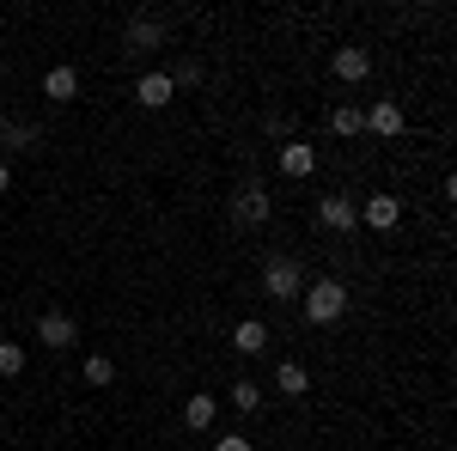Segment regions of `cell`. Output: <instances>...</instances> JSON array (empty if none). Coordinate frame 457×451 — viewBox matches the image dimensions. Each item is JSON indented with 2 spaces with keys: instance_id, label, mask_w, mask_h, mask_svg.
<instances>
[{
  "instance_id": "obj_1",
  "label": "cell",
  "mask_w": 457,
  "mask_h": 451,
  "mask_svg": "<svg viewBox=\"0 0 457 451\" xmlns=\"http://www.w3.org/2000/svg\"><path fill=\"white\" fill-rule=\"evenodd\" d=\"M299 305H305V323H317V330H329V323H342V312H348V287L336 275L312 280L305 293H299Z\"/></svg>"
},
{
  "instance_id": "obj_2",
  "label": "cell",
  "mask_w": 457,
  "mask_h": 451,
  "mask_svg": "<svg viewBox=\"0 0 457 451\" xmlns=\"http://www.w3.org/2000/svg\"><path fill=\"white\" fill-rule=\"evenodd\" d=\"M165 19H153V13H135L129 25H122V49L129 55H153V49H165Z\"/></svg>"
},
{
  "instance_id": "obj_3",
  "label": "cell",
  "mask_w": 457,
  "mask_h": 451,
  "mask_svg": "<svg viewBox=\"0 0 457 451\" xmlns=\"http://www.w3.org/2000/svg\"><path fill=\"white\" fill-rule=\"evenodd\" d=\"M262 293H269V299H299V293H305V269H299L293 256H275V263L262 269Z\"/></svg>"
},
{
  "instance_id": "obj_4",
  "label": "cell",
  "mask_w": 457,
  "mask_h": 451,
  "mask_svg": "<svg viewBox=\"0 0 457 451\" xmlns=\"http://www.w3.org/2000/svg\"><path fill=\"white\" fill-rule=\"evenodd\" d=\"M37 342L49 347V354H68V347L79 342V317L73 312H43L37 317Z\"/></svg>"
},
{
  "instance_id": "obj_5",
  "label": "cell",
  "mask_w": 457,
  "mask_h": 451,
  "mask_svg": "<svg viewBox=\"0 0 457 451\" xmlns=\"http://www.w3.org/2000/svg\"><path fill=\"white\" fill-rule=\"evenodd\" d=\"M317 226L336 232V238L353 232V226H360V202H353V196H323V202H317Z\"/></svg>"
},
{
  "instance_id": "obj_6",
  "label": "cell",
  "mask_w": 457,
  "mask_h": 451,
  "mask_svg": "<svg viewBox=\"0 0 457 451\" xmlns=\"http://www.w3.org/2000/svg\"><path fill=\"white\" fill-rule=\"evenodd\" d=\"M269 208H275V202H269V189H262V183H238V196H232V220H238V226H262V220H269Z\"/></svg>"
},
{
  "instance_id": "obj_7",
  "label": "cell",
  "mask_w": 457,
  "mask_h": 451,
  "mask_svg": "<svg viewBox=\"0 0 457 451\" xmlns=\"http://www.w3.org/2000/svg\"><path fill=\"white\" fill-rule=\"evenodd\" d=\"M329 73H336V79H348V86L372 79V49H360V43H342V49L329 55Z\"/></svg>"
},
{
  "instance_id": "obj_8",
  "label": "cell",
  "mask_w": 457,
  "mask_h": 451,
  "mask_svg": "<svg viewBox=\"0 0 457 451\" xmlns=\"http://www.w3.org/2000/svg\"><path fill=\"white\" fill-rule=\"evenodd\" d=\"M403 122H409V116H403L396 98H378L372 110H360V129H372L378 140H396V135H403Z\"/></svg>"
},
{
  "instance_id": "obj_9",
  "label": "cell",
  "mask_w": 457,
  "mask_h": 451,
  "mask_svg": "<svg viewBox=\"0 0 457 451\" xmlns=\"http://www.w3.org/2000/svg\"><path fill=\"white\" fill-rule=\"evenodd\" d=\"M396 220H403V202L396 196H366L360 202V226H372V232H396Z\"/></svg>"
},
{
  "instance_id": "obj_10",
  "label": "cell",
  "mask_w": 457,
  "mask_h": 451,
  "mask_svg": "<svg viewBox=\"0 0 457 451\" xmlns=\"http://www.w3.org/2000/svg\"><path fill=\"white\" fill-rule=\"evenodd\" d=\"M171 98H177V92H171V79H165V68L135 79V104H141V110H165Z\"/></svg>"
},
{
  "instance_id": "obj_11",
  "label": "cell",
  "mask_w": 457,
  "mask_h": 451,
  "mask_svg": "<svg viewBox=\"0 0 457 451\" xmlns=\"http://www.w3.org/2000/svg\"><path fill=\"white\" fill-rule=\"evenodd\" d=\"M43 98H49V104H73V98H79V73L73 68H49L43 73Z\"/></svg>"
},
{
  "instance_id": "obj_12",
  "label": "cell",
  "mask_w": 457,
  "mask_h": 451,
  "mask_svg": "<svg viewBox=\"0 0 457 451\" xmlns=\"http://www.w3.org/2000/svg\"><path fill=\"white\" fill-rule=\"evenodd\" d=\"M312 171H317V146L287 140V146H281V177H312Z\"/></svg>"
},
{
  "instance_id": "obj_13",
  "label": "cell",
  "mask_w": 457,
  "mask_h": 451,
  "mask_svg": "<svg viewBox=\"0 0 457 451\" xmlns=\"http://www.w3.org/2000/svg\"><path fill=\"white\" fill-rule=\"evenodd\" d=\"M213 415H220V403H213L208 390H195V397L183 403V427H195V433H208V427H213Z\"/></svg>"
},
{
  "instance_id": "obj_14",
  "label": "cell",
  "mask_w": 457,
  "mask_h": 451,
  "mask_svg": "<svg viewBox=\"0 0 457 451\" xmlns=\"http://www.w3.org/2000/svg\"><path fill=\"white\" fill-rule=\"evenodd\" d=\"M0 146H6V153H37V146H43V129H25V122H0Z\"/></svg>"
},
{
  "instance_id": "obj_15",
  "label": "cell",
  "mask_w": 457,
  "mask_h": 451,
  "mask_svg": "<svg viewBox=\"0 0 457 451\" xmlns=\"http://www.w3.org/2000/svg\"><path fill=\"white\" fill-rule=\"evenodd\" d=\"M232 347H238V354H262V347H269V323H256V317H245V323L232 330Z\"/></svg>"
},
{
  "instance_id": "obj_16",
  "label": "cell",
  "mask_w": 457,
  "mask_h": 451,
  "mask_svg": "<svg viewBox=\"0 0 457 451\" xmlns=\"http://www.w3.org/2000/svg\"><path fill=\"white\" fill-rule=\"evenodd\" d=\"M275 390H281V397H305V390H312V379H305V366H299V360H287V366H275Z\"/></svg>"
},
{
  "instance_id": "obj_17",
  "label": "cell",
  "mask_w": 457,
  "mask_h": 451,
  "mask_svg": "<svg viewBox=\"0 0 457 451\" xmlns=\"http://www.w3.org/2000/svg\"><path fill=\"white\" fill-rule=\"evenodd\" d=\"M226 397H232V409H238V415H256V409H262V384H256V379H238Z\"/></svg>"
},
{
  "instance_id": "obj_18",
  "label": "cell",
  "mask_w": 457,
  "mask_h": 451,
  "mask_svg": "<svg viewBox=\"0 0 457 451\" xmlns=\"http://www.w3.org/2000/svg\"><path fill=\"white\" fill-rule=\"evenodd\" d=\"M329 129H336V135H366V129H360V104H336L329 110Z\"/></svg>"
},
{
  "instance_id": "obj_19",
  "label": "cell",
  "mask_w": 457,
  "mask_h": 451,
  "mask_svg": "<svg viewBox=\"0 0 457 451\" xmlns=\"http://www.w3.org/2000/svg\"><path fill=\"white\" fill-rule=\"evenodd\" d=\"M165 79H171V92H189V86H202V62H177Z\"/></svg>"
},
{
  "instance_id": "obj_20",
  "label": "cell",
  "mask_w": 457,
  "mask_h": 451,
  "mask_svg": "<svg viewBox=\"0 0 457 451\" xmlns=\"http://www.w3.org/2000/svg\"><path fill=\"white\" fill-rule=\"evenodd\" d=\"M19 372H25V347L0 342V379H19Z\"/></svg>"
},
{
  "instance_id": "obj_21",
  "label": "cell",
  "mask_w": 457,
  "mask_h": 451,
  "mask_svg": "<svg viewBox=\"0 0 457 451\" xmlns=\"http://www.w3.org/2000/svg\"><path fill=\"white\" fill-rule=\"evenodd\" d=\"M79 372H86V384H110V379H116V366H110L104 354H86V366H79Z\"/></svg>"
},
{
  "instance_id": "obj_22",
  "label": "cell",
  "mask_w": 457,
  "mask_h": 451,
  "mask_svg": "<svg viewBox=\"0 0 457 451\" xmlns=\"http://www.w3.org/2000/svg\"><path fill=\"white\" fill-rule=\"evenodd\" d=\"M213 451H256V446H250L245 433H226V439H213Z\"/></svg>"
},
{
  "instance_id": "obj_23",
  "label": "cell",
  "mask_w": 457,
  "mask_h": 451,
  "mask_svg": "<svg viewBox=\"0 0 457 451\" xmlns=\"http://www.w3.org/2000/svg\"><path fill=\"white\" fill-rule=\"evenodd\" d=\"M6 183H12V171H6V165H0V196H6Z\"/></svg>"
}]
</instances>
